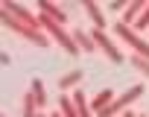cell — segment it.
Segmentation results:
<instances>
[{"label":"cell","mask_w":149,"mask_h":117,"mask_svg":"<svg viewBox=\"0 0 149 117\" xmlns=\"http://www.w3.org/2000/svg\"><path fill=\"white\" fill-rule=\"evenodd\" d=\"M114 32H117V35H120V38H123L126 44H132V47H134V50H137V53H140L143 58H149V41H143V38L137 35V32H132V29H129V24L117 21V24H114Z\"/></svg>","instance_id":"obj_1"},{"label":"cell","mask_w":149,"mask_h":117,"mask_svg":"<svg viewBox=\"0 0 149 117\" xmlns=\"http://www.w3.org/2000/svg\"><path fill=\"white\" fill-rule=\"evenodd\" d=\"M44 26L50 29V35H53V38H56V41H58V44L70 53V56H76V53H79V44L73 41V35H64V32H61V26H56L50 18H44Z\"/></svg>","instance_id":"obj_2"},{"label":"cell","mask_w":149,"mask_h":117,"mask_svg":"<svg viewBox=\"0 0 149 117\" xmlns=\"http://www.w3.org/2000/svg\"><path fill=\"white\" fill-rule=\"evenodd\" d=\"M140 94H143V85H134V88H132L129 94H123V97H117V100H114V102H111V105H108L105 111H100V117H111V114H117L120 108H126V105H129L132 100H137Z\"/></svg>","instance_id":"obj_3"},{"label":"cell","mask_w":149,"mask_h":117,"mask_svg":"<svg viewBox=\"0 0 149 117\" xmlns=\"http://www.w3.org/2000/svg\"><path fill=\"white\" fill-rule=\"evenodd\" d=\"M91 38H94V44H97L100 50H105V53H108V58H111L114 65H120V62H123L120 50L111 44V38H105V32H102V29H94V32H91Z\"/></svg>","instance_id":"obj_4"},{"label":"cell","mask_w":149,"mask_h":117,"mask_svg":"<svg viewBox=\"0 0 149 117\" xmlns=\"http://www.w3.org/2000/svg\"><path fill=\"white\" fill-rule=\"evenodd\" d=\"M82 9L94 18V24H97V29H105V15L100 12V6L97 3H91V0H85V3H82Z\"/></svg>","instance_id":"obj_5"},{"label":"cell","mask_w":149,"mask_h":117,"mask_svg":"<svg viewBox=\"0 0 149 117\" xmlns=\"http://www.w3.org/2000/svg\"><path fill=\"white\" fill-rule=\"evenodd\" d=\"M111 102H114V94L105 88V91H100V94H97V100H94V111H105Z\"/></svg>","instance_id":"obj_6"},{"label":"cell","mask_w":149,"mask_h":117,"mask_svg":"<svg viewBox=\"0 0 149 117\" xmlns=\"http://www.w3.org/2000/svg\"><path fill=\"white\" fill-rule=\"evenodd\" d=\"M73 105H76L79 117H94V114H91V108H88V100H85V94H82V91H76V94H73Z\"/></svg>","instance_id":"obj_7"},{"label":"cell","mask_w":149,"mask_h":117,"mask_svg":"<svg viewBox=\"0 0 149 117\" xmlns=\"http://www.w3.org/2000/svg\"><path fill=\"white\" fill-rule=\"evenodd\" d=\"M73 41H76L79 47H85L88 53H91V50H97V44H94V38H91V32H82V29H76V32H73Z\"/></svg>","instance_id":"obj_8"},{"label":"cell","mask_w":149,"mask_h":117,"mask_svg":"<svg viewBox=\"0 0 149 117\" xmlns=\"http://www.w3.org/2000/svg\"><path fill=\"white\" fill-rule=\"evenodd\" d=\"M38 6H41V9H44V12L53 18V21H58V24H64V21H67V15H64L58 6H53V3H38Z\"/></svg>","instance_id":"obj_9"},{"label":"cell","mask_w":149,"mask_h":117,"mask_svg":"<svg viewBox=\"0 0 149 117\" xmlns=\"http://www.w3.org/2000/svg\"><path fill=\"white\" fill-rule=\"evenodd\" d=\"M76 82H82V70H70V73H64V76L58 79V88H70V85H76Z\"/></svg>","instance_id":"obj_10"},{"label":"cell","mask_w":149,"mask_h":117,"mask_svg":"<svg viewBox=\"0 0 149 117\" xmlns=\"http://www.w3.org/2000/svg\"><path fill=\"white\" fill-rule=\"evenodd\" d=\"M129 62H132V68H137L143 76H149V62H143V56H132Z\"/></svg>","instance_id":"obj_11"},{"label":"cell","mask_w":149,"mask_h":117,"mask_svg":"<svg viewBox=\"0 0 149 117\" xmlns=\"http://www.w3.org/2000/svg\"><path fill=\"white\" fill-rule=\"evenodd\" d=\"M129 12H126V18H123V24H129V21H134V12H140V9H146V3H132V6H126ZM137 24V21H134Z\"/></svg>","instance_id":"obj_12"},{"label":"cell","mask_w":149,"mask_h":117,"mask_svg":"<svg viewBox=\"0 0 149 117\" xmlns=\"http://www.w3.org/2000/svg\"><path fill=\"white\" fill-rule=\"evenodd\" d=\"M32 97L38 105H44V88H41V79H32Z\"/></svg>","instance_id":"obj_13"},{"label":"cell","mask_w":149,"mask_h":117,"mask_svg":"<svg viewBox=\"0 0 149 117\" xmlns=\"http://www.w3.org/2000/svg\"><path fill=\"white\" fill-rule=\"evenodd\" d=\"M146 26H149V3H146V12L137 18V29H146Z\"/></svg>","instance_id":"obj_14"}]
</instances>
